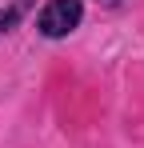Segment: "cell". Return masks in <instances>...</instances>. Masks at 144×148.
I'll return each instance as SVG.
<instances>
[{
    "mask_svg": "<svg viewBox=\"0 0 144 148\" xmlns=\"http://www.w3.org/2000/svg\"><path fill=\"white\" fill-rule=\"evenodd\" d=\"M0 32H8V24H4V12H0Z\"/></svg>",
    "mask_w": 144,
    "mask_h": 148,
    "instance_id": "7a4b0ae2",
    "label": "cell"
},
{
    "mask_svg": "<svg viewBox=\"0 0 144 148\" xmlns=\"http://www.w3.org/2000/svg\"><path fill=\"white\" fill-rule=\"evenodd\" d=\"M104 4H120V0H104Z\"/></svg>",
    "mask_w": 144,
    "mask_h": 148,
    "instance_id": "3957f363",
    "label": "cell"
},
{
    "mask_svg": "<svg viewBox=\"0 0 144 148\" xmlns=\"http://www.w3.org/2000/svg\"><path fill=\"white\" fill-rule=\"evenodd\" d=\"M80 20H84V4L80 0H48L44 12L36 16V28H40V36H48V40H60V36L76 32Z\"/></svg>",
    "mask_w": 144,
    "mask_h": 148,
    "instance_id": "6da1fadb",
    "label": "cell"
}]
</instances>
